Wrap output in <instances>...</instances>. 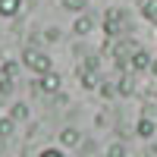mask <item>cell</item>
I'll list each match as a JSON object with an SVG mask.
<instances>
[{"mask_svg":"<svg viewBox=\"0 0 157 157\" xmlns=\"http://www.w3.org/2000/svg\"><path fill=\"white\" fill-rule=\"evenodd\" d=\"M22 63H25V69H32V72H38V75L50 72V57L44 54V50H38V47H25Z\"/></svg>","mask_w":157,"mask_h":157,"instance_id":"6da1fadb","label":"cell"},{"mask_svg":"<svg viewBox=\"0 0 157 157\" xmlns=\"http://www.w3.org/2000/svg\"><path fill=\"white\" fill-rule=\"evenodd\" d=\"M126 13H120V10H110L107 16H104V32H107L110 38H116V35H123L126 32Z\"/></svg>","mask_w":157,"mask_h":157,"instance_id":"7a4b0ae2","label":"cell"},{"mask_svg":"<svg viewBox=\"0 0 157 157\" xmlns=\"http://www.w3.org/2000/svg\"><path fill=\"white\" fill-rule=\"evenodd\" d=\"M60 82H63V78L50 69V72H44L41 78H38V88H41L44 94H57V91H60Z\"/></svg>","mask_w":157,"mask_h":157,"instance_id":"3957f363","label":"cell"},{"mask_svg":"<svg viewBox=\"0 0 157 157\" xmlns=\"http://www.w3.org/2000/svg\"><path fill=\"white\" fill-rule=\"evenodd\" d=\"M78 78H82L85 88H98V72H94V60H88L82 69H78Z\"/></svg>","mask_w":157,"mask_h":157,"instance_id":"277c9868","label":"cell"},{"mask_svg":"<svg viewBox=\"0 0 157 157\" xmlns=\"http://www.w3.org/2000/svg\"><path fill=\"white\" fill-rule=\"evenodd\" d=\"M129 66H132V69H138V72H141V69H151V54H148V50H141V47H138L135 54L129 57Z\"/></svg>","mask_w":157,"mask_h":157,"instance_id":"5b68a950","label":"cell"},{"mask_svg":"<svg viewBox=\"0 0 157 157\" xmlns=\"http://www.w3.org/2000/svg\"><path fill=\"white\" fill-rule=\"evenodd\" d=\"M60 141H63V148H75V145H82V132H78V129H63L60 132Z\"/></svg>","mask_w":157,"mask_h":157,"instance_id":"8992f818","label":"cell"},{"mask_svg":"<svg viewBox=\"0 0 157 157\" xmlns=\"http://www.w3.org/2000/svg\"><path fill=\"white\" fill-rule=\"evenodd\" d=\"M19 10H22V0H0V16L3 19H13Z\"/></svg>","mask_w":157,"mask_h":157,"instance_id":"52a82bcc","label":"cell"},{"mask_svg":"<svg viewBox=\"0 0 157 157\" xmlns=\"http://www.w3.org/2000/svg\"><path fill=\"white\" fill-rule=\"evenodd\" d=\"M91 29H94V19H91V16H78L72 22V32L75 35H91Z\"/></svg>","mask_w":157,"mask_h":157,"instance_id":"ba28073f","label":"cell"},{"mask_svg":"<svg viewBox=\"0 0 157 157\" xmlns=\"http://www.w3.org/2000/svg\"><path fill=\"white\" fill-rule=\"evenodd\" d=\"M154 132H157V123L148 120V116H141V120H138V135H141V138H151Z\"/></svg>","mask_w":157,"mask_h":157,"instance_id":"9c48e42d","label":"cell"},{"mask_svg":"<svg viewBox=\"0 0 157 157\" xmlns=\"http://www.w3.org/2000/svg\"><path fill=\"white\" fill-rule=\"evenodd\" d=\"M10 120H13V123H19V120H29V107H25V104H13V110H10Z\"/></svg>","mask_w":157,"mask_h":157,"instance_id":"30bf717a","label":"cell"},{"mask_svg":"<svg viewBox=\"0 0 157 157\" xmlns=\"http://www.w3.org/2000/svg\"><path fill=\"white\" fill-rule=\"evenodd\" d=\"M141 16H145L148 22H157V0H148V3L141 6Z\"/></svg>","mask_w":157,"mask_h":157,"instance_id":"8fae6325","label":"cell"},{"mask_svg":"<svg viewBox=\"0 0 157 157\" xmlns=\"http://www.w3.org/2000/svg\"><path fill=\"white\" fill-rule=\"evenodd\" d=\"M10 135H13V120L3 116V120H0V138H10Z\"/></svg>","mask_w":157,"mask_h":157,"instance_id":"7c38bea8","label":"cell"},{"mask_svg":"<svg viewBox=\"0 0 157 157\" xmlns=\"http://www.w3.org/2000/svg\"><path fill=\"white\" fill-rule=\"evenodd\" d=\"M116 88H120V94H132V91H135L132 78H120V85H116Z\"/></svg>","mask_w":157,"mask_h":157,"instance_id":"4fadbf2b","label":"cell"},{"mask_svg":"<svg viewBox=\"0 0 157 157\" xmlns=\"http://www.w3.org/2000/svg\"><path fill=\"white\" fill-rule=\"evenodd\" d=\"M0 72H3L6 78H16V72H19V66H16V63H13V60H10V63H3V69H0Z\"/></svg>","mask_w":157,"mask_h":157,"instance_id":"5bb4252c","label":"cell"},{"mask_svg":"<svg viewBox=\"0 0 157 157\" xmlns=\"http://www.w3.org/2000/svg\"><path fill=\"white\" fill-rule=\"evenodd\" d=\"M10 91H13V78H6L0 72V94H10Z\"/></svg>","mask_w":157,"mask_h":157,"instance_id":"9a60e30c","label":"cell"},{"mask_svg":"<svg viewBox=\"0 0 157 157\" xmlns=\"http://www.w3.org/2000/svg\"><path fill=\"white\" fill-rule=\"evenodd\" d=\"M123 154H126V148L120 145V141H116V145H110V148H107V157H123Z\"/></svg>","mask_w":157,"mask_h":157,"instance_id":"2e32d148","label":"cell"},{"mask_svg":"<svg viewBox=\"0 0 157 157\" xmlns=\"http://www.w3.org/2000/svg\"><path fill=\"white\" fill-rule=\"evenodd\" d=\"M63 6H66V10H72V13L85 10V3H82V0H63Z\"/></svg>","mask_w":157,"mask_h":157,"instance_id":"e0dca14e","label":"cell"},{"mask_svg":"<svg viewBox=\"0 0 157 157\" xmlns=\"http://www.w3.org/2000/svg\"><path fill=\"white\" fill-rule=\"evenodd\" d=\"M44 38H47V41H60V29H54V25L44 29Z\"/></svg>","mask_w":157,"mask_h":157,"instance_id":"ac0fdd59","label":"cell"},{"mask_svg":"<svg viewBox=\"0 0 157 157\" xmlns=\"http://www.w3.org/2000/svg\"><path fill=\"white\" fill-rule=\"evenodd\" d=\"M38 157H66V154H63V151H57V148H47V151H41Z\"/></svg>","mask_w":157,"mask_h":157,"instance_id":"d6986e66","label":"cell"},{"mask_svg":"<svg viewBox=\"0 0 157 157\" xmlns=\"http://www.w3.org/2000/svg\"><path fill=\"white\" fill-rule=\"evenodd\" d=\"M151 75H154V78H157V57H154V60H151Z\"/></svg>","mask_w":157,"mask_h":157,"instance_id":"ffe728a7","label":"cell"},{"mask_svg":"<svg viewBox=\"0 0 157 157\" xmlns=\"http://www.w3.org/2000/svg\"><path fill=\"white\" fill-rule=\"evenodd\" d=\"M154 101H157V94H154Z\"/></svg>","mask_w":157,"mask_h":157,"instance_id":"44dd1931","label":"cell"}]
</instances>
